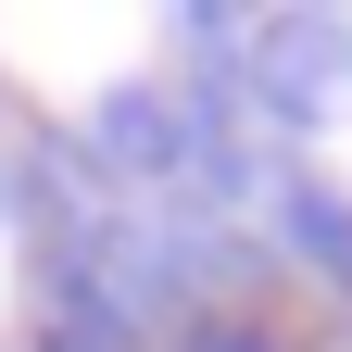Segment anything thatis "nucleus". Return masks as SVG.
I'll list each match as a JSON object with an SVG mask.
<instances>
[{"instance_id": "f03ea898", "label": "nucleus", "mask_w": 352, "mask_h": 352, "mask_svg": "<svg viewBox=\"0 0 352 352\" xmlns=\"http://www.w3.org/2000/svg\"><path fill=\"white\" fill-rule=\"evenodd\" d=\"M51 352H151L139 315H113L101 289H63V315H51Z\"/></svg>"}, {"instance_id": "f257e3e1", "label": "nucleus", "mask_w": 352, "mask_h": 352, "mask_svg": "<svg viewBox=\"0 0 352 352\" xmlns=\"http://www.w3.org/2000/svg\"><path fill=\"white\" fill-rule=\"evenodd\" d=\"M277 227H289L302 264H327V277L352 289V201H340V189H289V201H277Z\"/></svg>"}]
</instances>
